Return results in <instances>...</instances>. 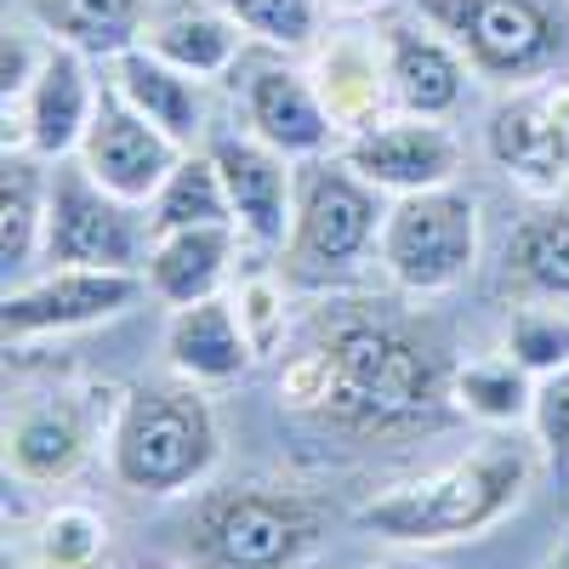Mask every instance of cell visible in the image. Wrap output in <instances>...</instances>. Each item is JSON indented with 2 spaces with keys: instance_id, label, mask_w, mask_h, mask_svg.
Here are the masks:
<instances>
[{
  "instance_id": "obj_1",
  "label": "cell",
  "mask_w": 569,
  "mask_h": 569,
  "mask_svg": "<svg viewBox=\"0 0 569 569\" xmlns=\"http://www.w3.org/2000/svg\"><path fill=\"white\" fill-rule=\"evenodd\" d=\"M450 359L393 313H319L279 370V405L342 439H416L456 416Z\"/></svg>"
},
{
  "instance_id": "obj_2",
  "label": "cell",
  "mask_w": 569,
  "mask_h": 569,
  "mask_svg": "<svg viewBox=\"0 0 569 569\" xmlns=\"http://www.w3.org/2000/svg\"><path fill=\"white\" fill-rule=\"evenodd\" d=\"M541 450L525 439H490L472 456L421 472L410 485H393L359 507V530L393 552H433L456 541H479L507 512L525 507L536 485Z\"/></svg>"
},
{
  "instance_id": "obj_3",
  "label": "cell",
  "mask_w": 569,
  "mask_h": 569,
  "mask_svg": "<svg viewBox=\"0 0 569 569\" xmlns=\"http://www.w3.org/2000/svg\"><path fill=\"white\" fill-rule=\"evenodd\" d=\"M109 472L114 485L149 501H177L206 490V479L222 461V427L206 399V388L182 382H137L120 393L109 421Z\"/></svg>"
},
{
  "instance_id": "obj_4",
  "label": "cell",
  "mask_w": 569,
  "mask_h": 569,
  "mask_svg": "<svg viewBox=\"0 0 569 569\" xmlns=\"http://www.w3.org/2000/svg\"><path fill=\"white\" fill-rule=\"evenodd\" d=\"M325 530V501L302 485L233 479L194 496L182 518V558L188 569H302Z\"/></svg>"
},
{
  "instance_id": "obj_5",
  "label": "cell",
  "mask_w": 569,
  "mask_h": 569,
  "mask_svg": "<svg viewBox=\"0 0 569 569\" xmlns=\"http://www.w3.org/2000/svg\"><path fill=\"white\" fill-rule=\"evenodd\" d=\"M388 194L370 188L337 149L297 160V222L284 240V273L297 284H342L382 251Z\"/></svg>"
},
{
  "instance_id": "obj_6",
  "label": "cell",
  "mask_w": 569,
  "mask_h": 569,
  "mask_svg": "<svg viewBox=\"0 0 569 569\" xmlns=\"http://www.w3.org/2000/svg\"><path fill=\"white\" fill-rule=\"evenodd\" d=\"M467 69L496 86H541L569 63V7L563 0H410Z\"/></svg>"
},
{
  "instance_id": "obj_7",
  "label": "cell",
  "mask_w": 569,
  "mask_h": 569,
  "mask_svg": "<svg viewBox=\"0 0 569 569\" xmlns=\"http://www.w3.org/2000/svg\"><path fill=\"white\" fill-rule=\"evenodd\" d=\"M382 273L405 297H445L479 268V200L456 182L421 188L388 206L382 222Z\"/></svg>"
},
{
  "instance_id": "obj_8",
  "label": "cell",
  "mask_w": 569,
  "mask_h": 569,
  "mask_svg": "<svg viewBox=\"0 0 569 569\" xmlns=\"http://www.w3.org/2000/svg\"><path fill=\"white\" fill-rule=\"evenodd\" d=\"M149 222H137V206L114 200L91 171L58 166L52 171V200H46V246L40 262L52 268H126L142 273L149 262Z\"/></svg>"
},
{
  "instance_id": "obj_9",
  "label": "cell",
  "mask_w": 569,
  "mask_h": 569,
  "mask_svg": "<svg viewBox=\"0 0 569 569\" xmlns=\"http://www.w3.org/2000/svg\"><path fill=\"white\" fill-rule=\"evenodd\" d=\"M142 291H149V279L126 268H46L40 279L7 284L0 337H7V348H29L40 337L91 330L103 319H120Z\"/></svg>"
},
{
  "instance_id": "obj_10",
  "label": "cell",
  "mask_w": 569,
  "mask_h": 569,
  "mask_svg": "<svg viewBox=\"0 0 569 569\" xmlns=\"http://www.w3.org/2000/svg\"><path fill=\"white\" fill-rule=\"evenodd\" d=\"M98 103H103V86L91 80V58L74 52V46L46 40L40 74L7 109V149H29L40 160H69L80 154Z\"/></svg>"
},
{
  "instance_id": "obj_11",
  "label": "cell",
  "mask_w": 569,
  "mask_h": 569,
  "mask_svg": "<svg viewBox=\"0 0 569 569\" xmlns=\"http://www.w3.org/2000/svg\"><path fill=\"white\" fill-rule=\"evenodd\" d=\"M182 154L188 149H177L154 120H142L120 91L103 80V103H98V114H91L86 142L74 154L91 171V182H103L109 194L126 200V206H154V194L166 188V177L177 171Z\"/></svg>"
},
{
  "instance_id": "obj_12",
  "label": "cell",
  "mask_w": 569,
  "mask_h": 569,
  "mask_svg": "<svg viewBox=\"0 0 569 569\" xmlns=\"http://www.w3.org/2000/svg\"><path fill=\"white\" fill-rule=\"evenodd\" d=\"M376 46H382L399 114H410V120H456L461 114L467 86L479 74L467 69V58L421 12H388L376 23Z\"/></svg>"
},
{
  "instance_id": "obj_13",
  "label": "cell",
  "mask_w": 569,
  "mask_h": 569,
  "mask_svg": "<svg viewBox=\"0 0 569 569\" xmlns=\"http://www.w3.org/2000/svg\"><path fill=\"white\" fill-rule=\"evenodd\" d=\"M206 154L222 171V188H228V206H233L240 233L257 251H284L291 222H297V160L268 149V142L251 137L246 126L206 137Z\"/></svg>"
},
{
  "instance_id": "obj_14",
  "label": "cell",
  "mask_w": 569,
  "mask_h": 569,
  "mask_svg": "<svg viewBox=\"0 0 569 569\" xmlns=\"http://www.w3.org/2000/svg\"><path fill=\"white\" fill-rule=\"evenodd\" d=\"M240 91V114H246V131L262 137L268 149L291 154V160H313V154H330L342 149V131L330 120L319 86H313V69H297L284 63L279 52L251 63L246 80H233Z\"/></svg>"
},
{
  "instance_id": "obj_15",
  "label": "cell",
  "mask_w": 569,
  "mask_h": 569,
  "mask_svg": "<svg viewBox=\"0 0 569 569\" xmlns=\"http://www.w3.org/2000/svg\"><path fill=\"white\" fill-rule=\"evenodd\" d=\"M98 433L109 439V421L98 427L80 393H29L7 416V472L18 485H69Z\"/></svg>"
},
{
  "instance_id": "obj_16",
  "label": "cell",
  "mask_w": 569,
  "mask_h": 569,
  "mask_svg": "<svg viewBox=\"0 0 569 569\" xmlns=\"http://www.w3.org/2000/svg\"><path fill=\"white\" fill-rule=\"evenodd\" d=\"M370 188H382L388 200L421 194V188H445L461 171V142L445 131V120H382L337 149Z\"/></svg>"
},
{
  "instance_id": "obj_17",
  "label": "cell",
  "mask_w": 569,
  "mask_h": 569,
  "mask_svg": "<svg viewBox=\"0 0 569 569\" xmlns=\"http://www.w3.org/2000/svg\"><path fill=\"white\" fill-rule=\"evenodd\" d=\"M485 149L536 200H552L569 182V120L558 114L552 91H525L501 103L485 126Z\"/></svg>"
},
{
  "instance_id": "obj_18",
  "label": "cell",
  "mask_w": 569,
  "mask_h": 569,
  "mask_svg": "<svg viewBox=\"0 0 569 569\" xmlns=\"http://www.w3.org/2000/svg\"><path fill=\"white\" fill-rule=\"evenodd\" d=\"M109 86L142 120H154L177 149H206L211 126H206V80L200 74L166 63L149 46H126L120 58H109Z\"/></svg>"
},
{
  "instance_id": "obj_19",
  "label": "cell",
  "mask_w": 569,
  "mask_h": 569,
  "mask_svg": "<svg viewBox=\"0 0 569 569\" xmlns=\"http://www.w3.org/2000/svg\"><path fill=\"white\" fill-rule=\"evenodd\" d=\"M166 365L171 376L194 388H228L257 365V348L246 337L240 313H233L228 297H206V302H188L171 308L166 319Z\"/></svg>"
},
{
  "instance_id": "obj_20",
  "label": "cell",
  "mask_w": 569,
  "mask_h": 569,
  "mask_svg": "<svg viewBox=\"0 0 569 569\" xmlns=\"http://www.w3.org/2000/svg\"><path fill=\"white\" fill-rule=\"evenodd\" d=\"M246 233L233 222H206V228H171L149 240V262H142V279L166 308H188L222 297V284L233 273V257H240Z\"/></svg>"
},
{
  "instance_id": "obj_21",
  "label": "cell",
  "mask_w": 569,
  "mask_h": 569,
  "mask_svg": "<svg viewBox=\"0 0 569 569\" xmlns=\"http://www.w3.org/2000/svg\"><path fill=\"white\" fill-rule=\"evenodd\" d=\"M313 86H319V98H325L330 120H337L342 142L399 114V109H393V86H388V63H382V46H376V34H370V40H359V34L330 40L325 58H319V69H313Z\"/></svg>"
},
{
  "instance_id": "obj_22",
  "label": "cell",
  "mask_w": 569,
  "mask_h": 569,
  "mask_svg": "<svg viewBox=\"0 0 569 569\" xmlns=\"http://www.w3.org/2000/svg\"><path fill=\"white\" fill-rule=\"evenodd\" d=\"M23 12L46 40L103 63L149 34V0H23Z\"/></svg>"
},
{
  "instance_id": "obj_23",
  "label": "cell",
  "mask_w": 569,
  "mask_h": 569,
  "mask_svg": "<svg viewBox=\"0 0 569 569\" xmlns=\"http://www.w3.org/2000/svg\"><path fill=\"white\" fill-rule=\"evenodd\" d=\"M240 40L246 29L233 23L217 0L211 7H166L160 18H149V34H142V46L149 52H160L166 63L200 74V80H217V74H233V63H240Z\"/></svg>"
},
{
  "instance_id": "obj_24",
  "label": "cell",
  "mask_w": 569,
  "mask_h": 569,
  "mask_svg": "<svg viewBox=\"0 0 569 569\" xmlns=\"http://www.w3.org/2000/svg\"><path fill=\"white\" fill-rule=\"evenodd\" d=\"M46 200H52L46 160L29 149H7V160H0V262H7V279L40 262Z\"/></svg>"
},
{
  "instance_id": "obj_25",
  "label": "cell",
  "mask_w": 569,
  "mask_h": 569,
  "mask_svg": "<svg viewBox=\"0 0 569 569\" xmlns=\"http://www.w3.org/2000/svg\"><path fill=\"white\" fill-rule=\"evenodd\" d=\"M507 284L530 302H569V206H536L512 228Z\"/></svg>"
},
{
  "instance_id": "obj_26",
  "label": "cell",
  "mask_w": 569,
  "mask_h": 569,
  "mask_svg": "<svg viewBox=\"0 0 569 569\" xmlns=\"http://www.w3.org/2000/svg\"><path fill=\"white\" fill-rule=\"evenodd\" d=\"M450 399H456V416L467 421H485V427H518L530 421V399H536V376L496 353V359H467L450 370Z\"/></svg>"
},
{
  "instance_id": "obj_27",
  "label": "cell",
  "mask_w": 569,
  "mask_h": 569,
  "mask_svg": "<svg viewBox=\"0 0 569 569\" xmlns=\"http://www.w3.org/2000/svg\"><path fill=\"white\" fill-rule=\"evenodd\" d=\"M206 222H233L222 171L206 149H188L177 160V171L166 177V188L149 206V233H171V228H206ZM240 228V222H233Z\"/></svg>"
},
{
  "instance_id": "obj_28",
  "label": "cell",
  "mask_w": 569,
  "mask_h": 569,
  "mask_svg": "<svg viewBox=\"0 0 569 569\" xmlns=\"http://www.w3.org/2000/svg\"><path fill=\"white\" fill-rule=\"evenodd\" d=\"M217 7L246 29V40L284 58L308 52L319 40V0H217Z\"/></svg>"
},
{
  "instance_id": "obj_29",
  "label": "cell",
  "mask_w": 569,
  "mask_h": 569,
  "mask_svg": "<svg viewBox=\"0 0 569 569\" xmlns=\"http://www.w3.org/2000/svg\"><path fill=\"white\" fill-rule=\"evenodd\" d=\"M109 552V525L91 507H52L34 530L40 569H98Z\"/></svg>"
},
{
  "instance_id": "obj_30",
  "label": "cell",
  "mask_w": 569,
  "mask_h": 569,
  "mask_svg": "<svg viewBox=\"0 0 569 569\" xmlns=\"http://www.w3.org/2000/svg\"><path fill=\"white\" fill-rule=\"evenodd\" d=\"M501 353L518 359L530 376L563 370V365H569V313H563V308H547V302H525V308L507 319Z\"/></svg>"
},
{
  "instance_id": "obj_31",
  "label": "cell",
  "mask_w": 569,
  "mask_h": 569,
  "mask_svg": "<svg viewBox=\"0 0 569 569\" xmlns=\"http://www.w3.org/2000/svg\"><path fill=\"white\" fill-rule=\"evenodd\" d=\"M228 302H233V313H240L257 359L284 348V337H291V297H284V284L273 273H246L240 284H233Z\"/></svg>"
},
{
  "instance_id": "obj_32",
  "label": "cell",
  "mask_w": 569,
  "mask_h": 569,
  "mask_svg": "<svg viewBox=\"0 0 569 569\" xmlns=\"http://www.w3.org/2000/svg\"><path fill=\"white\" fill-rule=\"evenodd\" d=\"M530 439L541 450V461L569 479V365L552 376H536V399H530Z\"/></svg>"
},
{
  "instance_id": "obj_33",
  "label": "cell",
  "mask_w": 569,
  "mask_h": 569,
  "mask_svg": "<svg viewBox=\"0 0 569 569\" xmlns=\"http://www.w3.org/2000/svg\"><path fill=\"white\" fill-rule=\"evenodd\" d=\"M40 58H46V34H23V29H7V40H0V103H18L29 80L40 74Z\"/></svg>"
},
{
  "instance_id": "obj_34",
  "label": "cell",
  "mask_w": 569,
  "mask_h": 569,
  "mask_svg": "<svg viewBox=\"0 0 569 569\" xmlns=\"http://www.w3.org/2000/svg\"><path fill=\"white\" fill-rule=\"evenodd\" d=\"M365 569H445V563H427V558H388V563H365Z\"/></svg>"
},
{
  "instance_id": "obj_35",
  "label": "cell",
  "mask_w": 569,
  "mask_h": 569,
  "mask_svg": "<svg viewBox=\"0 0 569 569\" xmlns=\"http://www.w3.org/2000/svg\"><path fill=\"white\" fill-rule=\"evenodd\" d=\"M547 569H569V530H563V541L552 547V558H547Z\"/></svg>"
},
{
  "instance_id": "obj_36",
  "label": "cell",
  "mask_w": 569,
  "mask_h": 569,
  "mask_svg": "<svg viewBox=\"0 0 569 569\" xmlns=\"http://www.w3.org/2000/svg\"><path fill=\"white\" fill-rule=\"evenodd\" d=\"M137 569H188V563H137Z\"/></svg>"
},
{
  "instance_id": "obj_37",
  "label": "cell",
  "mask_w": 569,
  "mask_h": 569,
  "mask_svg": "<svg viewBox=\"0 0 569 569\" xmlns=\"http://www.w3.org/2000/svg\"><path fill=\"white\" fill-rule=\"evenodd\" d=\"M7 569H18V563H12V552H7Z\"/></svg>"
}]
</instances>
